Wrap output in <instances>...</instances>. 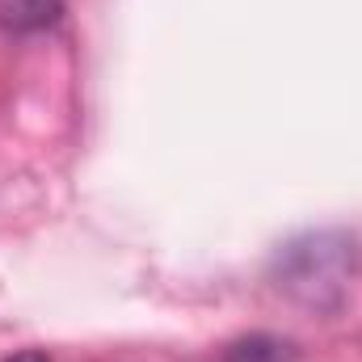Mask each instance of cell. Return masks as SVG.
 I'll use <instances>...</instances> for the list:
<instances>
[{"label":"cell","mask_w":362,"mask_h":362,"mask_svg":"<svg viewBox=\"0 0 362 362\" xmlns=\"http://www.w3.org/2000/svg\"><path fill=\"white\" fill-rule=\"evenodd\" d=\"M25 362H47L42 354H25Z\"/></svg>","instance_id":"cell-2"},{"label":"cell","mask_w":362,"mask_h":362,"mask_svg":"<svg viewBox=\"0 0 362 362\" xmlns=\"http://www.w3.org/2000/svg\"><path fill=\"white\" fill-rule=\"evenodd\" d=\"M59 17V0H0V21L8 30H42Z\"/></svg>","instance_id":"cell-1"}]
</instances>
